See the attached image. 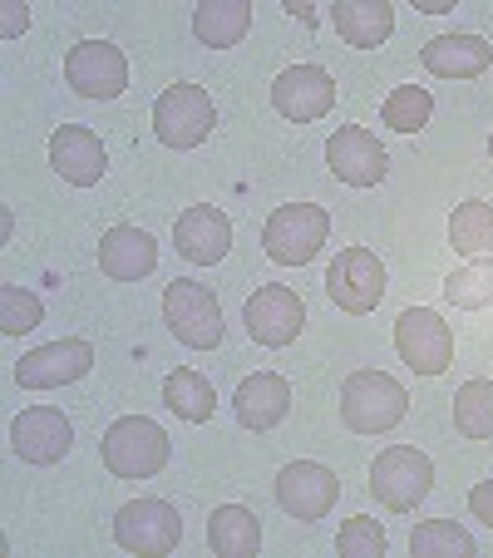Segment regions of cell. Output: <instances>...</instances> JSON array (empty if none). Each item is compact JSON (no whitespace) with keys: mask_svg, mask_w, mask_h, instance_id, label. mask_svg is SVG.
<instances>
[{"mask_svg":"<svg viewBox=\"0 0 493 558\" xmlns=\"http://www.w3.org/2000/svg\"><path fill=\"white\" fill-rule=\"evenodd\" d=\"M409 415V396L385 371H356L341 386V421L356 435H385Z\"/></svg>","mask_w":493,"mask_h":558,"instance_id":"1","label":"cell"},{"mask_svg":"<svg viewBox=\"0 0 493 558\" xmlns=\"http://www.w3.org/2000/svg\"><path fill=\"white\" fill-rule=\"evenodd\" d=\"M99 454H104L109 474L119 480H153L173 454V440L163 435V425H153L148 415H124L104 430L99 440Z\"/></svg>","mask_w":493,"mask_h":558,"instance_id":"2","label":"cell"},{"mask_svg":"<svg viewBox=\"0 0 493 558\" xmlns=\"http://www.w3.org/2000/svg\"><path fill=\"white\" fill-rule=\"evenodd\" d=\"M325 238H331V213L321 203H282L262 222V247L282 267H306L321 253Z\"/></svg>","mask_w":493,"mask_h":558,"instance_id":"3","label":"cell"},{"mask_svg":"<svg viewBox=\"0 0 493 558\" xmlns=\"http://www.w3.org/2000/svg\"><path fill=\"white\" fill-rule=\"evenodd\" d=\"M163 322L188 351H212L222 341V331H227L222 302L202 282H188V277L163 287Z\"/></svg>","mask_w":493,"mask_h":558,"instance_id":"4","label":"cell"},{"mask_svg":"<svg viewBox=\"0 0 493 558\" xmlns=\"http://www.w3.org/2000/svg\"><path fill=\"white\" fill-rule=\"evenodd\" d=\"M430 489H434V464L424 450L390 445V450H380L375 464H370V495L385 509H395V514H409Z\"/></svg>","mask_w":493,"mask_h":558,"instance_id":"5","label":"cell"},{"mask_svg":"<svg viewBox=\"0 0 493 558\" xmlns=\"http://www.w3.org/2000/svg\"><path fill=\"white\" fill-rule=\"evenodd\" d=\"M395 351L415 376H444V371L454 366V331L440 312L409 306L395 322Z\"/></svg>","mask_w":493,"mask_h":558,"instance_id":"6","label":"cell"},{"mask_svg":"<svg viewBox=\"0 0 493 558\" xmlns=\"http://www.w3.org/2000/svg\"><path fill=\"white\" fill-rule=\"evenodd\" d=\"M218 124V105L202 85H173L153 105V134L169 148H198Z\"/></svg>","mask_w":493,"mask_h":558,"instance_id":"7","label":"cell"},{"mask_svg":"<svg viewBox=\"0 0 493 558\" xmlns=\"http://www.w3.org/2000/svg\"><path fill=\"white\" fill-rule=\"evenodd\" d=\"M325 296L350 316H366L385 296V263L370 247H346L336 253V263L325 267Z\"/></svg>","mask_w":493,"mask_h":558,"instance_id":"8","label":"cell"},{"mask_svg":"<svg viewBox=\"0 0 493 558\" xmlns=\"http://www.w3.org/2000/svg\"><path fill=\"white\" fill-rule=\"evenodd\" d=\"M114 538L128 554H173L183 544V519L169 499H134L114 514Z\"/></svg>","mask_w":493,"mask_h":558,"instance_id":"9","label":"cell"},{"mask_svg":"<svg viewBox=\"0 0 493 558\" xmlns=\"http://www.w3.org/2000/svg\"><path fill=\"white\" fill-rule=\"evenodd\" d=\"M89 366H95V347L85 337H64L25 351L15 361V380H21V390H60L74 386L79 376H89Z\"/></svg>","mask_w":493,"mask_h":558,"instance_id":"10","label":"cell"},{"mask_svg":"<svg viewBox=\"0 0 493 558\" xmlns=\"http://www.w3.org/2000/svg\"><path fill=\"white\" fill-rule=\"evenodd\" d=\"M242 322H247V337H252L257 347H292V341L301 337V327H306V306H301V296H296L292 287L267 282V287H257V292L247 296Z\"/></svg>","mask_w":493,"mask_h":558,"instance_id":"11","label":"cell"},{"mask_svg":"<svg viewBox=\"0 0 493 558\" xmlns=\"http://www.w3.org/2000/svg\"><path fill=\"white\" fill-rule=\"evenodd\" d=\"M64 80L85 99H119L128 85V60L109 40H79L64 54Z\"/></svg>","mask_w":493,"mask_h":558,"instance_id":"12","label":"cell"},{"mask_svg":"<svg viewBox=\"0 0 493 558\" xmlns=\"http://www.w3.org/2000/svg\"><path fill=\"white\" fill-rule=\"evenodd\" d=\"M336 495H341L336 470H325V464H316V460H296L276 474V505H282L292 519H301V524L331 514V509H336Z\"/></svg>","mask_w":493,"mask_h":558,"instance_id":"13","label":"cell"},{"mask_svg":"<svg viewBox=\"0 0 493 558\" xmlns=\"http://www.w3.org/2000/svg\"><path fill=\"white\" fill-rule=\"evenodd\" d=\"M325 169L336 173L341 183H350V189H375V183L385 179L390 158H385V144H380L370 129L346 124L325 144Z\"/></svg>","mask_w":493,"mask_h":558,"instance_id":"14","label":"cell"},{"mask_svg":"<svg viewBox=\"0 0 493 558\" xmlns=\"http://www.w3.org/2000/svg\"><path fill=\"white\" fill-rule=\"evenodd\" d=\"M272 105H276V114L292 119V124L325 119L331 114V105H336V80H331L321 64H292V70L276 74Z\"/></svg>","mask_w":493,"mask_h":558,"instance_id":"15","label":"cell"},{"mask_svg":"<svg viewBox=\"0 0 493 558\" xmlns=\"http://www.w3.org/2000/svg\"><path fill=\"white\" fill-rule=\"evenodd\" d=\"M74 445V425L64 411H54V405H30V411L15 415L11 425V450L21 454L25 464H54L64 460Z\"/></svg>","mask_w":493,"mask_h":558,"instance_id":"16","label":"cell"},{"mask_svg":"<svg viewBox=\"0 0 493 558\" xmlns=\"http://www.w3.org/2000/svg\"><path fill=\"white\" fill-rule=\"evenodd\" d=\"M173 243H178V253L188 257L193 267L222 263V257H227V247H232L227 213H222L218 203H193V208L178 213V222H173Z\"/></svg>","mask_w":493,"mask_h":558,"instance_id":"17","label":"cell"},{"mask_svg":"<svg viewBox=\"0 0 493 558\" xmlns=\"http://www.w3.org/2000/svg\"><path fill=\"white\" fill-rule=\"evenodd\" d=\"M50 163H54V173H60L64 183H74V189H89V183L104 179L109 154H104V144H99L95 129L60 124L50 134Z\"/></svg>","mask_w":493,"mask_h":558,"instance_id":"18","label":"cell"},{"mask_svg":"<svg viewBox=\"0 0 493 558\" xmlns=\"http://www.w3.org/2000/svg\"><path fill=\"white\" fill-rule=\"evenodd\" d=\"M158 267V243L134 222H119L99 238V272L114 277V282H138Z\"/></svg>","mask_w":493,"mask_h":558,"instance_id":"19","label":"cell"},{"mask_svg":"<svg viewBox=\"0 0 493 558\" xmlns=\"http://www.w3.org/2000/svg\"><path fill=\"white\" fill-rule=\"evenodd\" d=\"M232 411H237V421L247 425V430L262 435L286 421V411H292V386H286V376H276V371H257V376H247L237 386Z\"/></svg>","mask_w":493,"mask_h":558,"instance_id":"20","label":"cell"},{"mask_svg":"<svg viewBox=\"0 0 493 558\" xmlns=\"http://www.w3.org/2000/svg\"><path fill=\"white\" fill-rule=\"evenodd\" d=\"M493 64V45H483L479 35H434L424 45V70L440 80H473Z\"/></svg>","mask_w":493,"mask_h":558,"instance_id":"21","label":"cell"},{"mask_svg":"<svg viewBox=\"0 0 493 558\" xmlns=\"http://www.w3.org/2000/svg\"><path fill=\"white\" fill-rule=\"evenodd\" d=\"M331 25H336V35L346 45L375 50L395 31V5H385V0H341L336 11H331Z\"/></svg>","mask_w":493,"mask_h":558,"instance_id":"22","label":"cell"},{"mask_svg":"<svg viewBox=\"0 0 493 558\" xmlns=\"http://www.w3.org/2000/svg\"><path fill=\"white\" fill-rule=\"evenodd\" d=\"M252 25V5L247 0H202L198 11H193V35H198L208 50H227L247 35Z\"/></svg>","mask_w":493,"mask_h":558,"instance_id":"23","label":"cell"},{"mask_svg":"<svg viewBox=\"0 0 493 558\" xmlns=\"http://www.w3.org/2000/svg\"><path fill=\"white\" fill-rule=\"evenodd\" d=\"M208 544L222 558H252L262 548V524H257L252 509L242 505H218L208 519Z\"/></svg>","mask_w":493,"mask_h":558,"instance_id":"24","label":"cell"},{"mask_svg":"<svg viewBox=\"0 0 493 558\" xmlns=\"http://www.w3.org/2000/svg\"><path fill=\"white\" fill-rule=\"evenodd\" d=\"M163 405H169L178 421L202 425L218 415V390H212L208 376H198V371H173V376L163 380Z\"/></svg>","mask_w":493,"mask_h":558,"instance_id":"25","label":"cell"},{"mask_svg":"<svg viewBox=\"0 0 493 558\" xmlns=\"http://www.w3.org/2000/svg\"><path fill=\"white\" fill-rule=\"evenodd\" d=\"M449 247L464 257H493V203H459L449 213Z\"/></svg>","mask_w":493,"mask_h":558,"instance_id":"26","label":"cell"},{"mask_svg":"<svg viewBox=\"0 0 493 558\" xmlns=\"http://www.w3.org/2000/svg\"><path fill=\"white\" fill-rule=\"evenodd\" d=\"M454 430L464 440H489L493 435V380L473 376L454 390Z\"/></svg>","mask_w":493,"mask_h":558,"instance_id":"27","label":"cell"},{"mask_svg":"<svg viewBox=\"0 0 493 558\" xmlns=\"http://www.w3.org/2000/svg\"><path fill=\"white\" fill-rule=\"evenodd\" d=\"M409 554L415 558H473V534L454 519H424L409 534Z\"/></svg>","mask_w":493,"mask_h":558,"instance_id":"28","label":"cell"},{"mask_svg":"<svg viewBox=\"0 0 493 558\" xmlns=\"http://www.w3.org/2000/svg\"><path fill=\"white\" fill-rule=\"evenodd\" d=\"M444 296L464 312H479V306H493V257H469L464 267H454L444 277Z\"/></svg>","mask_w":493,"mask_h":558,"instance_id":"29","label":"cell"},{"mask_svg":"<svg viewBox=\"0 0 493 558\" xmlns=\"http://www.w3.org/2000/svg\"><path fill=\"white\" fill-rule=\"evenodd\" d=\"M434 114V95L424 85H399L395 95L385 99V109H380V119H385L395 134H420L424 124H430Z\"/></svg>","mask_w":493,"mask_h":558,"instance_id":"30","label":"cell"},{"mask_svg":"<svg viewBox=\"0 0 493 558\" xmlns=\"http://www.w3.org/2000/svg\"><path fill=\"white\" fill-rule=\"evenodd\" d=\"M40 322H45L40 296L15 287V282L0 287V331H5V337H25V331H35Z\"/></svg>","mask_w":493,"mask_h":558,"instance_id":"31","label":"cell"},{"mask_svg":"<svg viewBox=\"0 0 493 558\" xmlns=\"http://www.w3.org/2000/svg\"><path fill=\"white\" fill-rule=\"evenodd\" d=\"M385 524L380 519H346L341 524V534H336V548H341V558H380L385 554Z\"/></svg>","mask_w":493,"mask_h":558,"instance_id":"32","label":"cell"},{"mask_svg":"<svg viewBox=\"0 0 493 558\" xmlns=\"http://www.w3.org/2000/svg\"><path fill=\"white\" fill-rule=\"evenodd\" d=\"M469 509H473V519H483V524L493 529V480H483V485L469 489Z\"/></svg>","mask_w":493,"mask_h":558,"instance_id":"33","label":"cell"},{"mask_svg":"<svg viewBox=\"0 0 493 558\" xmlns=\"http://www.w3.org/2000/svg\"><path fill=\"white\" fill-rule=\"evenodd\" d=\"M25 25H30V11L11 0V5H5V21H0V35H5V40H15V35H21Z\"/></svg>","mask_w":493,"mask_h":558,"instance_id":"34","label":"cell"},{"mask_svg":"<svg viewBox=\"0 0 493 558\" xmlns=\"http://www.w3.org/2000/svg\"><path fill=\"white\" fill-rule=\"evenodd\" d=\"M424 15H444V11H454V0H415Z\"/></svg>","mask_w":493,"mask_h":558,"instance_id":"35","label":"cell"},{"mask_svg":"<svg viewBox=\"0 0 493 558\" xmlns=\"http://www.w3.org/2000/svg\"><path fill=\"white\" fill-rule=\"evenodd\" d=\"M489 158H493V134H489Z\"/></svg>","mask_w":493,"mask_h":558,"instance_id":"36","label":"cell"}]
</instances>
